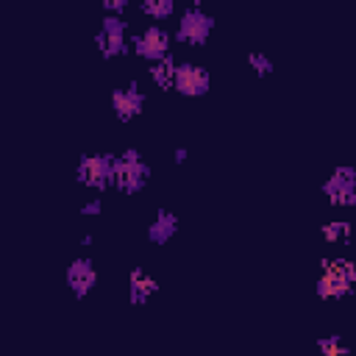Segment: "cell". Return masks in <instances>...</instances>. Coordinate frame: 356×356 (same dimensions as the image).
I'll return each instance as SVG.
<instances>
[{"mask_svg":"<svg viewBox=\"0 0 356 356\" xmlns=\"http://www.w3.org/2000/svg\"><path fill=\"white\" fill-rule=\"evenodd\" d=\"M356 286V264L348 259H334L323 264V273L317 278V298L323 300H339L348 298Z\"/></svg>","mask_w":356,"mask_h":356,"instance_id":"cell-1","label":"cell"},{"mask_svg":"<svg viewBox=\"0 0 356 356\" xmlns=\"http://www.w3.org/2000/svg\"><path fill=\"white\" fill-rule=\"evenodd\" d=\"M147 178H150V167L145 164V159L139 156L136 147H128L117 156L111 186H117L122 192H139V189H145Z\"/></svg>","mask_w":356,"mask_h":356,"instance_id":"cell-2","label":"cell"},{"mask_svg":"<svg viewBox=\"0 0 356 356\" xmlns=\"http://www.w3.org/2000/svg\"><path fill=\"white\" fill-rule=\"evenodd\" d=\"M211 31H214V17H211V14H206V11H200L197 6H192V8H184V11H181L175 39H178L181 44L200 47V44H206V42H209Z\"/></svg>","mask_w":356,"mask_h":356,"instance_id":"cell-3","label":"cell"},{"mask_svg":"<svg viewBox=\"0 0 356 356\" xmlns=\"http://www.w3.org/2000/svg\"><path fill=\"white\" fill-rule=\"evenodd\" d=\"M95 44L100 47V53L106 58H117V56H125L131 50V42H128V25L122 17H103L100 22V31L95 36Z\"/></svg>","mask_w":356,"mask_h":356,"instance_id":"cell-4","label":"cell"},{"mask_svg":"<svg viewBox=\"0 0 356 356\" xmlns=\"http://www.w3.org/2000/svg\"><path fill=\"white\" fill-rule=\"evenodd\" d=\"M114 161H117V156H111V153L81 156V159H78V170H75V172H78V181L86 184V186H95V189L111 186Z\"/></svg>","mask_w":356,"mask_h":356,"instance_id":"cell-5","label":"cell"},{"mask_svg":"<svg viewBox=\"0 0 356 356\" xmlns=\"http://www.w3.org/2000/svg\"><path fill=\"white\" fill-rule=\"evenodd\" d=\"M131 44H134V53H136L142 61L159 64V61H164L167 53H170V33H167L164 28H159V25H147V28H142V31L131 39Z\"/></svg>","mask_w":356,"mask_h":356,"instance_id":"cell-6","label":"cell"},{"mask_svg":"<svg viewBox=\"0 0 356 356\" xmlns=\"http://www.w3.org/2000/svg\"><path fill=\"white\" fill-rule=\"evenodd\" d=\"M323 195L334 203V206H356V167H337L325 184H323Z\"/></svg>","mask_w":356,"mask_h":356,"instance_id":"cell-7","label":"cell"},{"mask_svg":"<svg viewBox=\"0 0 356 356\" xmlns=\"http://www.w3.org/2000/svg\"><path fill=\"white\" fill-rule=\"evenodd\" d=\"M172 89L184 97H203L209 89H211V75L206 67L200 64H192V61H184L178 64L175 70V81H172Z\"/></svg>","mask_w":356,"mask_h":356,"instance_id":"cell-8","label":"cell"},{"mask_svg":"<svg viewBox=\"0 0 356 356\" xmlns=\"http://www.w3.org/2000/svg\"><path fill=\"white\" fill-rule=\"evenodd\" d=\"M111 108H114V114H117L120 122H128L136 114H142V108H145V92L139 89V83H128L125 89H114L111 92Z\"/></svg>","mask_w":356,"mask_h":356,"instance_id":"cell-9","label":"cell"},{"mask_svg":"<svg viewBox=\"0 0 356 356\" xmlns=\"http://www.w3.org/2000/svg\"><path fill=\"white\" fill-rule=\"evenodd\" d=\"M95 284H97V270L92 259L81 256L67 267V286L72 289L75 298H86L95 289Z\"/></svg>","mask_w":356,"mask_h":356,"instance_id":"cell-10","label":"cell"},{"mask_svg":"<svg viewBox=\"0 0 356 356\" xmlns=\"http://www.w3.org/2000/svg\"><path fill=\"white\" fill-rule=\"evenodd\" d=\"M178 231V214H172L170 209H159L153 222L147 225V239L153 245H167Z\"/></svg>","mask_w":356,"mask_h":356,"instance_id":"cell-11","label":"cell"},{"mask_svg":"<svg viewBox=\"0 0 356 356\" xmlns=\"http://www.w3.org/2000/svg\"><path fill=\"white\" fill-rule=\"evenodd\" d=\"M156 289H159V281L150 273H145L142 267L131 270V275H128V298H131V303H147Z\"/></svg>","mask_w":356,"mask_h":356,"instance_id":"cell-12","label":"cell"},{"mask_svg":"<svg viewBox=\"0 0 356 356\" xmlns=\"http://www.w3.org/2000/svg\"><path fill=\"white\" fill-rule=\"evenodd\" d=\"M139 8H142L145 17H150V19H156V22L170 19V17L175 14V3H172V0H145Z\"/></svg>","mask_w":356,"mask_h":356,"instance_id":"cell-13","label":"cell"},{"mask_svg":"<svg viewBox=\"0 0 356 356\" xmlns=\"http://www.w3.org/2000/svg\"><path fill=\"white\" fill-rule=\"evenodd\" d=\"M175 70H178V64H172V61H159V64H153L150 67V78L159 83V86H172V81H175Z\"/></svg>","mask_w":356,"mask_h":356,"instance_id":"cell-14","label":"cell"},{"mask_svg":"<svg viewBox=\"0 0 356 356\" xmlns=\"http://www.w3.org/2000/svg\"><path fill=\"white\" fill-rule=\"evenodd\" d=\"M317 353L320 356H345L348 348H345V342H342L339 334H328V337L317 339Z\"/></svg>","mask_w":356,"mask_h":356,"instance_id":"cell-15","label":"cell"},{"mask_svg":"<svg viewBox=\"0 0 356 356\" xmlns=\"http://www.w3.org/2000/svg\"><path fill=\"white\" fill-rule=\"evenodd\" d=\"M348 234H350V222H345V220H334V222L323 225V239L325 242H342Z\"/></svg>","mask_w":356,"mask_h":356,"instance_id":"cell-16","label":"cell"},{"mask_svg":"<svg viewBox=\"0 0 356 356\" xmlns=\"http://www.w3.org/2000/svg\"><path fill=\"white\" fill-rule=\"evenodd\" d=\"M248 67L256 72V75H270L273 72V58L267 53H248Z\"/></svg>","mask_w":356,"mask_h":356,"instance_id":"cell-17","label":"cell"},{"mask_svg":"<svg viewBox=\"0 0 356 356\" xmlns=\"http://www.w3.org/2000/svg\"><path fill=\"white\" fill-rule=\"evenodd\" d=\"M125 8H128V0H103V11L108 17H122Z\"/></svg>","mask_w":356,"mask_h":356,"instance_id":"cell-18","label":"cell"},{"mask_svg":"<svg viewBox=\"0 0 356 356\" xmlns=\"http://www.w3.org/2000/svg\"><path fill=\"white\" fill-rule=\"evenodd\" d=\"M81 214H83V217H97V214H103V200H100V197L86 200V203L81 206Z\"/></svg>","mask_w":356,"mask_h":356,"instance_id":"cell-19","label":"cell"},{"mask_svg":"<svg viewBox=\"0 0 356 356\" xmlns=\"http://www.w3.org/2000/svg\"><path fill=\"white\" fill-rule=\"evenodd\" d=\"M172 159H175V164H184V161L189 159V150H186V147H175V153H172Z\"/></svg>","mask_w":356,"mask_h":356,"instance_id":"cell-20","label":"cell"}]
</instances>
